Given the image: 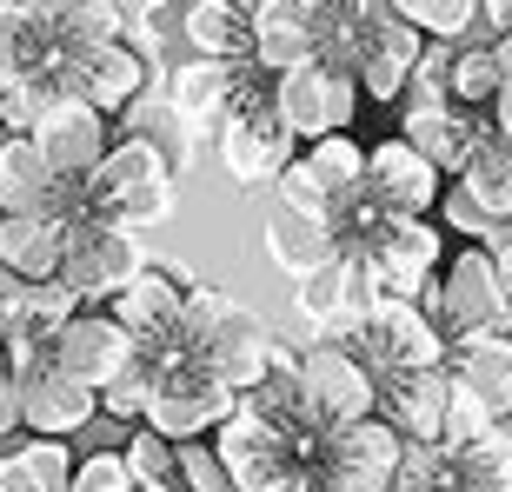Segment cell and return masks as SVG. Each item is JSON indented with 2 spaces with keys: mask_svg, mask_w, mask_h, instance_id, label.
Segmentation results:
<instances>
[{
  "mask_svg": "<svg viewBox=\"0 0 512 492\" xmlns=\"http://www.w3.org/2000/svg\"><path fill=\"white\" fill-rule=\"evenodd\" d=\"M74 466L80 453L67 439L27 433L0 446V492H74Z\"/></svg>",
  "mask_w": 512,
  "mask_h": 492,
  "instance_id": "29",
  "label": "cell"
},
{
  "mask_svg": "<svg viewBox=\"0 0 512 492\" xmlns=\"http://www.w3.org/2000/svg\"><path fill=\"white\" fill-rule=\"evenodd\" d=\"M133 466V479L140 486H180V446H173L167 433H153V426H133V439L120 446Z\"/></svg>",
  "mask_w": 512,
  "mask_h": 492,
  "instance_id": "42",
  "label": "cell"
},
{
  "mask_svg": "<svg viewBox=\"0 0 512 492\" xmlns=\"http://www.w3.org/2000/svg\"><path fill=\"white\" fill-rule=\"evenodd\" d=\"M80 200H87V213H100V220L153 233V227H167L173 207H180V173L167 167V153L153 147V140L120 133L114 153L80 180Z\"/></svg>",
  "mask_w": 512,
  "mask_h": 492,
  "instance_id": "2",
  "label": "cell"
},
{
  "mask_svg": "<svg viewBox=\"0 0 512 492\" xmlns=\"http://www.w3.org/2000/svg\"><path fill=\"white\" fill-rule=\"evenodd\" d=\"M140 492H187V486H140Z\"/></svg>",
  "mask_w": 512,
  "mask_h": 492,
  "instance_id": "56",
  "label": "cell"
},
{
  "mask_svg": "<svg viewBox=\"0 0 512 492\" xmlns=\"http://www.w3.org/2000/svg\"><path fill=\"white\" fill-rule=\"evenodd\" d=\"M380 413L393 419L413 446H439V439H446V413H453V366L386 373L380 379Z\"/></svg>",
  "mask_w": 512,
  "mask_h": 492,
  "instance_id": "23",
  "label": "cell"
},
{
  "mask_svg": "<svg viewBox=\"0 0 512 492\" xmlns=\"http://www.w3.org/2000/svg\"><path fill=\"white\" fill-rule=\"evenodd\" d=\"M486 127H493V114L459 107V100L446 94V60L426 54V67H419V80H413V100H406V114H399V133H406L439 173H453V180H459V167L473 160V147H479V133H486Z\"/></svg>",
  "mask_w": 512,
  "mask_h": 492,
  "instance_id": "6",
  "label": "cell"
},
{
  "mask_svg": "<svg viewBox=\"0 0 512 492\" xmlns=\"http://www.w3.org/2000/svg\"><path fill=\"white\" fill-rule=\"evenodd\" d=\"M353 253H366L373 280H380V300H426L439 286V266L453 260L446 227L433 213H373Z\"/></svg>",
  "mask_w": 512,
  "mask_h": 492,
  "instance_id": "4",
  "label": "cell"
},
{
  "mask_svg": "<svg viewBox=\"0 0 512 492\" xmlns=\"http://www.w3.org/2000/svg\"><path fill=\"white\" fill-rule=\"evenodd\" d=\"M459 187L473 193V200L493 213L499 227H512V133H499V127L479 133L473 160L459 167Z\"/></svg>",
  "mask_w": 512,
  "mask_h": 492,
  "instance_id": "32",
  "label": "cell"
},
{
  "mask_svg": "<svg viewBox=\"0 0 512 492\" xmlns=\"http://www.w3.org/2000/svg\"><path fill=\"white\" fill-rule=\"evenodd\" d=\"M153 373H160V360H153L147 346L133 353V366H120L107 386H100V413H114V419H147V399H153Z\"/></svg>",
  "mask_w": 512,
  "mask_h": 492,
  "instance_id": "39",
  "label": "cell"
},
{
  "mask_svg": "<svg viewBox=\"0 0 512 492\" xmlns=\"http://www.w3.org/2000/svg\"><path fill=\"white\" fill-rule=\"evenodd\" d=\"M47 54H54L47 20H34L20 0H0V94L20 87V80H34V74H47Z\"/></svg>",
  "mask_w": 512,
  "mask_h": 492,
  "instance_id": "31",
  "label": "cell"
},
{
  "mask_svg": "<svg viewBox=\"0 0 512 492\" xmlns=\"http://www.w3.org/2000/svg\"><path fill=\"white\" fill-rule=\"evenodd\" d=\"M0 213H87L74 180H60L54 160L40 153L34 133H7L0 140Z\"/></svg>",
  "mask_w": 512,
  "mask_h": 492,
  "instance_id": "20",
  "label": "cell"
},
{
  "mask_svg": "<svg viewBox=\"0 0 512 492\" xmlns=\"http://www.w3.org/2000/svg\"><path fill=\"white\" fill-rule=\"evenodd\" d=\"M213 7H233V14H253L260 0H213Z\"/></svg>",
  "mask_w": 512,
  "mask_h": 492,
  "instance_id": "54",
  "label": "cell"
},
{
  "mask_svg": "<svg viewBox=\"0 0 512 492\" xmlns=\"http://www.w3.org/2000/svg\"><path fill=\"white\" fill-rule=\"evenodd\" d=\"M406 453H413V439L386 413H373V419H353V426H333L306 466H320L333 492H393Z\"/></svg>",
  "mask_w": 512,
  "mask_h": 492,
  "instance_id": "10",
  "label": "cell"
},
{
  "mask_svg": "<svg viewBox=\"0 0 512 492\" xmlns=\"http://www.w3.org/2000/svg\"><path fill=\"white\" fill-rule=\"evenodd\" d=\"M466 473H459V446L453 439H439V446H413L406 466H399L393 492H459Z\"/></svg>",
  "mask_w": 512,
  "mask_h": 492,
  "instance_id": "38",
  "label": "cell"
},
{
  "mask_svg": "<svg viewBox=\"0 0 512 492\" xmlns=\"http://www.w3.org/2000/svg\"><path fill=\"white\" fill-rule=\"evenodd\" d=\"M247 20H253V60L273 80L326 54V34H320V20H313L306 0H260Z\"/></svg>",
  "mask_w": 512,
  "mask_h": 492,
  "instance_id": "24",
  "label": "cell"
},
{
  "mask_svg": "<svg viewBox=\"0 0 512 492\" xmlns=\"http://www.w3.org/2000/svg\"><path fill=\"white\" fill-rule=\"evenodd\" d=\"M346 346H353L380 379L453 360V340H446V326L433 320V306H426V300H380L360 320V333H346Z\"/></svg>",
  "mask_w": 512,
  "mask_h": 492,
  "instance_id": "7",
  "label": "cell"
},
{
  "mask_svg": "<svg viewBox=\"0 0 512 492\" xmlns=\"http://www.w3.org/2000/svg\"><path fill=\"white\" fill-rule=\"evenodd\" d=\"M180 486H187V492H227L233 486L213 439H187V446H180Z\"/></svg>",
  "mask_w": 512,
  "mask_h": 492,
  "instance_id": "46",
  "label": "cell"
},
{
  "mask_svg": "<svg viewBox=\"0 0 512 492\" xmlns=\"http://www.w3.org/2000/svg\"><path fill=\"white\" fill-rule=\"evenodd\" d=\"M7 353H14V386H20V406H27V433L74 439L100 419V393L54 360V346H7Z\"/></svg>",
  "mask_w": 512,
  "mask_h": 492,
  "instance_id": "9",
  "label": "cell"
},
{
  "mask_svg": "<svg viewBox=\"0 0 512 492\" xmlns=\"http://www.w3.org/2000/svg\"><path fill=\"white\" fill-rule=\"evenodd\" d=\"M153 360H160V373H153V399H147V419H140V426L167 433L173 446H187V439H213L233 413H240V393L227 386V373H220L213 360L173 353V346L153 353Z\"/></svg>",
  "mask_w": 512,
  "mask_h": 492,
  "instance_id": "3",
  "label": "cell"
},
{
  "mask_svg": "<svg viewBox=\"0 0 512 492\" xmlns=\"http://www.w3.org/2000/svg\"><path fill=\"white\" fill-rule=\"evenodd\" d=\"M506 426H512V413H506Z\"/></svg>",
  "mask_w": 512,
  "mask_h": 492,
  "instance_id": "58",
  "label": "cell"
},
{
  "mask_svg": "<svg viewBox=\"0 0 512 492\" xmlns=\"http://www.w3.org/2000/svg\"><path fill=\"white\" fill-rule=\"evenodd\" d=\"M493 426H499V413L473 393V386H459V379H453V413H446V439H453V446H473V439H486Z\"/></svg>",
  "mask_w": 512,
  "mask_h": 492,
  "instance_id": "45",
  "label": "cell"
},
{
  "mask_svg": "<svg viewBox=\"0 0 512 492\" xmlns=\"http://www.w3.org/2000/svg\"><path fill=\"white\" fill-rule=\"evenodd\" d=\"M34 140H40V153L54 160L60 180L80 187V180L114 153V114H100L87 94H60L54 107H47V120L34 127Z\"/></svg>",
  "mask_w": 512,
  "mask_h": 492,
  "instance_id": "19",
  "label": "cell"
},
{
  "mask_svg": "<svg viewBox=\"0 0 512 492\" xmlns=\"http://www.w3.org/2000/svg\"><path fill=\"white\" fill-rule=\"evenodd\" d=\"M273 100H280L286 127L300 133V147H306V140H326V133H353L366 87L340 54H320V60H306V67L273 80Z\"/></svg>",
  "mask_w": 512,
  "mask_h": 492,
  "instance_id": "8",
  "label": "cell"
},
{
  "mask_svg": "<svg viewBox=\"0 0 512 492\" xmlns=\"http://www.w3.org/2000/svg\"><path fill=\"white\" fill-rule=\"evenodd\" d=\"M240 74H247V60L193 54L187 67H173V74H167V100L187 114V127L200 133V140H213L220 120H227V107H233V94H240Z\"/></svg>",
  "mask_w": 512,
  "mask_h": 492,
  "instance_id": "26",
  "label": "cell"
},
{
  "mask_svg": "<svg viewBox=\"0 0 512 492\" xmlns=\"http://www.w3.org/2000/svg\"><path fill=\"white\" fill-rule=\"evenodd\" d=\"M213 446H220V466H227V479H233V492H273L293 466H306V453H300V439L286 433L280 419H266V413H253L247 399H240V413L213 433Z\"/></svg>",
  "mask_w": 512,
  "mask_h": 492,
  "instance_id": "15",
  "label": "cell"
},
{
  "mask_svg": "<svg viewBox=\"0 0 512 492\" xmlns=\"http://www.w3.org/2000/svg\"><path fill=\"white\" fill-rule=\"evenodd\" d=\"M300 386H306V413H313L320 433L380 413V373H373L346 340H313L306 346L300 353Z\"/></svg>",
  "mask_w": 512,
  "mask_h": 492,
  "instance_id": "12",
  "label": "cell"
},
{
  "mask_svg": "<svg viewBox=\"0 0 512 492\" xmlns=\"http://www.w3.org/2000/svg\"><path fill=\"white\" fill-rule=\"evenodd\" d=\"M493 260H499V280H506V293H512V227H499V240H493Z\"/></svg>",
  "mask_w": 512,
  "mask_h": 492,
  "instance_id": "50",
  "label": "cell"
},
{
  "mask_svg": "<svg viewBox=\"0 0 512 492\" xmlns=\"http://www.w3.org/2000/svg\"><path fill=\"white\" fill-rule=\"evenodd\" d=\"M273 492H333V486H326V473H320V466H293V473H286Z\"/></svg>",
  "mask_w": 512,
  "mask_h": 492,
  "instance_id": "49",
  "label": "cell"
},
{
  "mask_svg": "<svg viewBox=\"0 0 512 492\" xmlns=\"http://www.w3.org/2000/svg\"><path fill=\"white\" fill-rule=\"evenodd\" d=\"M140 266H147V253H140L133 227L100 220V213H74L67 220V266H60V280L74 286L87 306H107Z\"/></svg>",
  "mask_w": 512,
  "mask_h": 492,
  "instance_id": "13",
  "label": "cell"
},
{
  "mask_svg": "<svg viewBox=\"0 0 512 492\" xmlns=\"http://www.w3.org/2000/svg\"><path fill=\"white\" fill-rule=\"evenodd\" d=\"M133 353H140V340L114 320V306H87V313H74L67 333L54 340V360L67 366L74 379H87L94 393L120 373V366H133Z\"/></svg>",
  "mask_w": 512,
  "mask_h": 492,
  "instance_id": "22",
  "label": "cell"
},
{
  "mask_svg": "<svg viewBox=\"0 0 512 492\" xmlns=\"http://www.w3.org/2000/svg\"><path fill=\"white\" fill-rule=\"evenodd\" d=\"M74 94H87L100 114L120 120L133 100L153 94V67H147V54H140L133 40H107L100 54H87V67H80V80H74Z\"/></svg>",
  "mask_w": 512,
  "mask_h": 492,
  "instance_id": "27",
  "label": "cell"
},
{
  "mask_svg": "<svg viewBox=\"0 0 512 492\" xmlns=\"http://www.w3.org/2000/svg\"><path fill=\"white\" fill-rule=\"evenodd\" d=\"M353 200H366V140H353V133L306 140L300 160L273 180V207H293L320 227H340Z\"/></svg>",
  "mask_w": 512,
  "mask_h": 492,
  "instance_id": "5",
  "label": "cell"
},
{
  "mask_svg": "<svg viewBox=\"0 0 512 492\" xmlns=\"http://www.w3.org/2000/svg\"><path fill=\"white\" fill-rule=\"evenodd\" d=\"M453 187V173H439L406 133H386L380 147H366V193L380 213H439Z\"/></svg>",
  "mask_w": 512,
  "mask_h": 492,
  "instance_id": "18",
  "label": "cell"
},
{
  "mask_svg": "<svg viewBox=\"0 0 512 492\" xmlns=\"http://www.w3.org/2000/svg\"><path fill=\"white\" fill-rule=\"evenodd\" d=\"M60 94H67L60 74H34V80H20V87H7V94H0V127L7 133H34Z\"/></svg>",
  "mask_w": 512,
  "mask_h": 492,
  "instance_id": "40",
  "label": "cell"
},
{
  "mask_svg": "<svg viewBox=\"0 0 512 492\" xmlns=\"http://www.w3.org/2000/svg\"><path fill=\"white\" fill-rule=\"evenodd\" d=\"M120 120H127L120 133H140V140H153V147L167 153V167H173V173H187V167H193V140H200V133L187 127V114H180V107H173L167 94L133 100V107H127Z\"/></svg>",
  "mask_w": 512,
  "mask_h": 492,
  "instance_id": "34",
  "label": "cell"
},
{
  "mask_svg": "<svg viewBox=\"0 0 512 492\" xmlns=\"http://www.w3.org/2000/svg\"><path fill=\"white\" fill-rule=\"evenodd\" d=\"M380 306V280H373V266L366 253L340 246L320 273H306L293 286V313L313 326V340H346V333H360V320Z\"/></svg>",
  "mask_w": 512,
  "mask_h": 492,
  "instance_id": "14",
  "label": "cell"
},
{
  "mask_svg": "<svg viewBox=\"0 0 512 492\" xmlns=\"http://www.w3.org/2000/svg\"><path fill=\"white\" fill-rule=\"evenodd\" d=\"M0 379H14V353H7V340H0Z\"/></svg>",
  "mask_w": 512,
  "mask_h": 492,
  "instance_id": "55",
  "label": "cell"
},
{
  "mask_svg": "<svg viewBox=\"0 0 512 492\" xmlns=\"http://www.w3.org/2000/svg\"><path fill=\"white\" fill-rule=\"evenodd\" d=\"M74 313H87V300L67 280H7L0 286V340L7 346H54Z\"/></svg>",
  "mask_w": 512,
  "mask_h": 492,
  "instance_id": "21",
  "label": "cell"
},
{
  "mask_svg": "<svg viewBox=\"0 0 512 492\" xmlns=\"http://www.w3.org/2000/svg\"><path fill=\"white\" fill-rule=\"evenodd\" d=\"M306 7H313V20H320V34H326V54L346 60V47L360 40V27L380 20L393 0H306Z\"/></svg>",
  "mask_w": 512,
  "mask_h": 492,
  "instance_id": "41",
  "label": "cell"
},
{
  "mask_svg": "<svg viewBox=\"0 0 512 492\" xmlns=\"http://www.w3.org/2000/svg\"><path fill=\"white\" fill-rule=\"evenodd\" d=\"M260 246H266V260H273V273H286L293 286H300L306 273H320V266L340 253L333 227H320V220H306V213H293V207H273V220L260 227Z\"/></svg>",
  "mask_w": 512,
  "mask_h": 492,
  "instance_id": "30",
  "label": "cell"
},
{
  "mask_svg": "<svg viewBox=\"0 0 512 492\" xmlns=\"http://www.w3.org/2000/svg\"><path fill=\"white\" fill-rule=\"evenodd\" d=\"M426 54H433V40L419 34L413 20H399L393 7H386L380 20H366L360 27V40L346 47V67L360 74V87H366V100H406L413 94V80H419V67H426Z\"/></svg>",
  "mask_w": 512,
  "mask_h": 492,
  "instance_id": "16",
  "label": "cell"
},
{
  "mask_svg": "<svg viewBox=\"0 0 512 492\" xmlns=\"http://www.w3.org/2000/svg\"><path fill=\"white\" fill-rule=\"evenodd\" d=\"M493 127H499V133H512V80L499 87V100H493Z\"/></svg>",
  "mask_w": 512,
  "mask_h": 492,
  "instance_id": "51",
  "label": "cell"
},
{
  "mask_svg": "<svg viewBox=\"0 0 512 492\" xmlns=\"http://www.w3.org/2000/svg\"><path fill=\"white\" fill-rule=\"evenodd\" d=\"M67 213H0V280H60Z\"/></svg>",
  "mask_w": 512,
  "mask_h": 492,
  "instance_id": "25",
  "label": "cell"
},
{
  "mask_svg": "<svg viewBox=\"0 0 512 492\" xmlns=\"http://www.w3.org/2000/svg\"><path fill=\"white\" fill-rule=\"evenodd\" d=\"M213 147H220V167L233 173V187H273L293 160H300V133L286 127L280 100H273V74H266L260 60H247V74H240V94H233L227 120L213 133Z\"/></svg>",
  "mask_w": 512,
  "mask_h": 492,
  "instance_id": "1",
  "label": "cell"
},
{
  "mask_svg": "<svg viewBox=\"0 0 512 492\" xmlns=\"http://www.w3.org/2000/svg\"><path fill=\"white\" fill-rule=\"evenodd\" d=\"M426 306H433V320L446 326V340L512 326V293H506V280H499L493 246H459L453 260L439 266V286L426 293Z\"/></svg>",
  "mask_w": 512,
  "mask_h": 492,
  "instance_id": "11",
  "label": "cell"
},
{
  "mask_svg": "<svg viewBox=\"0 0 512 492\" xmlns=\"http://www.w3.org/2000/svg\"><path fill=\"white\" fill-rule=\"evenodd\" d=\"M399 20H413L433 47H466L473 27L486 20V0H393Z\"/></svg>",
  "mask_w": 512,
  "mask_h": 492,
  "instance_id": "35",
  "label": "cell"
},
{
  "mask_svg": "<svg viewBox=\"0 0 512 492\" xmlns=\"http://www.w3.org/2000/svg\"><path fill=\"white\" fill-rule=\"evenodd\" d=\"M227 492H233V486H227Z\"/></svg>",
  "mask_w": 512,
  "mask_h": 492,
  "instance_id": "59",
  "label": "cell"
},
{
  "mask_svg": "<svg viewBox=\"0 0 512 492\" xmlns=\"http://www.w3.org/2000/svg\"><path fill=\"white\" fill-rule=\"evenodd\" d=\"M433 220H439L446 233H459V240H473V246H493V240H499V220H493L486 207H479V200H473L466 187H459V180L446 187V200H439Z\"/></svg>",
  "mask_w": 512,
  "mask_h": 492,
  "instance_id": "43",
  "label": "cell"
},
{
  "mask_svg": "<svg viewBox=\"0 0 512 492\" xmlns=\"http://www.w3.org/2000/svg\"><path fill=\"white\" fill-rule=\"evenodd\" d=\"M20 7H27V14H34V20H47V27H54V14H60V7H67V0H20Z\"/></svg>",
  "mask_w": 512,
  "mask_h": 492,
  "instance_id": "52",
  "label": "cell"
},
{
  "mask_svg": "<svg viewBox=\"0 0 512 492\" xmlns=\"http://www.w3.org/2000/svg\"><path fill=\"white\" fill-rule=\"evenodd\" d=\"M459 492H473V486H459Z\"/></svg>",
  "mask_w": 512,
  "mask_h": 492,
  "instance_id": "57",
  "label": "cell"
},
{
  "mask_svg": "<svg viewBox=\"0 0 512 492\" xmlns=\"http://www.w3.org/2000/svg\"><path fill=\"white\" fill-rule=\"evenodd\" d=\"M27 433V406H20V386L14 379H0V446L7 439H20Z\"/></svg>",
  "mask_w": 512,
  "mask_h": 492,
  "instance_id": "48",
  "label": "cell"
},
{
  "mask_svg": "<svg viewBox=\"0 0 512 492\" xmlns=\"http://www.w3.org/2000/svg\"><path fill=\"white\" fill-rule=\"evenodd\" d=\"M180 20H187V0H147L140 27H147L153 40H167V34H180Z\"/></svg>",
  "mask_w": 512,
  "mask_h": 492,
  "instance_id": "47",
  "label": "cell"
},
{
  "mask_svg": "<svg viewBox=\"0 0 512 492\" xmlns=\"http://www.w3.org/2000/svg\"><path fill=\"white\" fill-rule=\"evenodd\" d=\"M180 40L207 60H253V20L233 14V7H213V0H187Z\"/></svg>",
  "mask_w": 512,
  "mask_h": 492,
  "instance_id": "33",
  "label": "cell"
},
{
  "mask_svg": "<svg viewBox=\"0 0 512 492\" xmlns=\"http://www.w3.org/2000/svg\"><path fill=\"white\" fill-rule=\"evenodd\" d=\"M74 492H140V479H133V466H127V453H80V466H74Z\"/></svg>",
  "mask_w": 512,
  "mask_h": 492,
  "instance_id": "44",
  "label": "cell"
},
{
  "mask_svg": "<svg viewBox=\"0 0 512 492\" xmlns=\"http://www.w3.org/2000/svg\"><path fill=\"white\" fill-rule=\"evenodd\" d=\"M446 366H453L459 386H473L499 419L512 413V326H493V333H459Z\"/></svg>",
  "mask_w": 512,
  "mask_h": 492,
  "instance_id": "28",
  "label": "cell"
},
{
  "mask_svg": "<svg viewBox=\"0 0 512 492\" xmlns=\"http://www.w3.org/2000/svg\"><path fill=\"white\" fill-rule=\"evenodd\" d=\"M499 87H506V67H499L493 47H473V40H466V47L446 60V94H453L459 107H473V114H493Z\"/></svg>",
  "mask_w": 512,
  "mask_h": 492,
  "instance_id": "36",
  "label": "cell"
},
{
  "mask_svg": "<svg viewBox=\"0 0 512 492\" xmlns=\"http://www.w3.org/2000/svg\"><path fill=\"white\" fill-rule=\"evenodd\" d=\"M193 286H200V280H193L187 266H173V260L153 266V260H147L107 306H114V320L127 326L140 346H173V340H180V320H187Z\"/></svg>",
  "mask_w": 512,
  "mask_h": 492,
  "instance_id": "17",
  "label": "cell"
},
{
  "mask_svg": "<svg viewBox=\"0 0 512 492\" xmlns=\"http://www.w3.org/2000/svg\"><path fill=\"white\" fill-rule=\"evenodd\" d=\"M493 54H499V67H506V80H512V27H506V34L493 40Z\"/></svg>",
  "mask_w": 512,
  "mask_h": 492,
  "instance_id": "53",
  "label": "cell"
},
{
  "mask_svg": "<svg viewBox=\"0 0 512 492\" xmlns=\"http://www.w3.org/2000/svg\"><path fill=\"white\" fill-rule=\"evenodd\" d=\"M459 473H466L473 492H512V426L506 419H499L486 439L459 446Z\"/></svg>",
  "mask_w": 512,
  "mask_h": 492,
  "instance_id": "37",
  "label": "cell"
}]
</instances>
